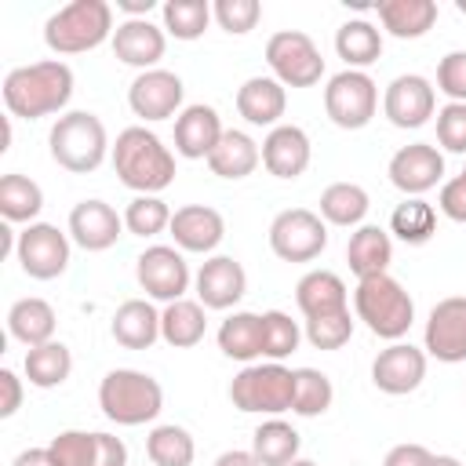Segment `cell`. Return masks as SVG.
<instances>
[{
  "label": "cell",
  "instance_id": "obj_53",
  "mask_svg": "<svg viewBox=\"0 0 466 466\" xmlns=\"http://www.w3.org/2000/svg\"><path fill=\"white\" fill-rule=\"evenodd\" d=\"M11 466H62V462L55 459L51 448H25V451H18L11 459Z\"/></svg>",
  "mask_w": 466,
  "mask_h": 466
},
{
  "label": "cell",
  "instance_id": "obj_55",
  "mask_svg": "<svg viewBox=\"0 0 466 466\" xmlns=\"http://www.w3.org/2000/svg\"><path fill=\"white\" fill-rule=\"evenodd\" d=\"M153 7V0H116V11H124V18H149Z\"/></svg>",
  "mask_w": 466,
  "mask_h": 466
},
{
  "label": "cell",
  "instance_id": "obj_46",
  "mask_svg": "<svg viewBox=\"0 0 466 466\" xmlns=\"http://www.w3.org/2000/svg\"><path fill=\"white\" fill-rule=\"evenodd\" d=\"M437 146L466 157V102H444L437 109Z\"/></svg>",
  "mask_w": 466,
  "mask_h": 466
},
{
  "label": "cell",
  "instance_id": "obj_54",
  "mask_svg": "<svg viewBox=\"0 0 466 466\" xmlns=\"http://www.w3.org/2000/svg\"><path fill=\"white\" fill-rule=\"evenodd\" d=\"M211 466H262L258 459H255V451H244V448H229V451H222Z\"/></svg>",
  "mask_w": 466,
  "mask_h": 466
},
{
  "label": "cell",
  "instance_id": "obj_2",
  "mask_svg": "<svg viewBox=\"0 0 466 466\" xmlns=\"http://www.w3.org/2000/svg\"><path fill=\"white\" fill-rule=\"evenodd\" d=\"M109 160L116 178L135 189V197H160L175 182V153L146 124L124 127L109 149Z\"/></svg>",
  "mask_w": 466,
  "mask_h": 466
},
{
  "label": "cell",
  "instance_id": "obj_27",
  "mask_svg": "<svg viewBox=\"0 0 466 466\" xmlns=\"http://www.w3.org/2000/svg\"><path fill=\"white\" fill-rule=\"evenodd\" d=\"M109 331L124 350H149L160 339V309L149 299H127L116 306Z\"/></svg>",
  "mask_w": 466,
  "mask_h": 466
},
{
  "label": "cell",
  "instance_id": "obj_13",
  "mask_svg": "<svg viewBox=\"0 0 466 466\" xmlns=\"http://www.w3.org/2000/svg\"><path fill=\"white\" fill-rule=\"evenodd\" d=\"M182 98H186V84L178 73L171 69H146L131 80L127 87V106L138 120L157 124V120H171L182 113Z\"/></svg>",
  "mask_w": 466,
  "mask_h": 466
},
{
  "label": "cell",
  "instance_id": "obj_47",
  "mask_svg": "<svg viewBox=\"0 0 466 466\" xmlns=\"http://www.w3.org/2000/svg\"><path fill=\"white\" fill-rule=\"evenodd\" d=\"M62 466H91L95 462V433L87 430H62L47 444Z\"/></svg>",
  "mask_w": 466,
  "mask_h": 466
},
{
  "label": "cell",
  "instance_id": "obj_9",
  "mask_svg": "<svg viewBox=\"0 0 466 466\" xmlns=\"http://www.w3.org/2000/svg\"><path fill=\"white\" fill-rule=\"evenodd\" d=\"M324 113L342 131H360L379 113V84L364 69H342L324 87Z\"/></svg>",
  "mask_w": 466,
  "mask_h": 466
},
{
  "label": "cell",
  "instance_id": "obj_43",
  "mask_svg": "<svg viewBox=\"0 0 466 466\" xmlns=\"http://www.w3.org/2000/svg\"><path fill=\"white\" fill-rule=\"evenodd\" d=\"M171 215H175V211H171L160 197H135V200H127V208H124V229H127L131 237L149 240V237L171 229Z\"/></svg>",
  "mask_w": 466,
  "mask_h": 466
},
{
  "label": "cell",
  "instance_id": "obj_25",
  "mask_svg": "<svg viewBox=\"0 0 466 466\" xmlns=\"http://www.w3.org/2000/svg\"><path fill=\"white\" fill-rule=\"evenodd\" d=\"M284 109H288V91L273 76H248L237 87V113L251 127H269L273 131L280 124Z\"/></svg>",
  "mask_w": 466,
  "mask_h": 466
},
{
  "label": "cell",
  "instance_id": "obj_18",
  "mask_svg": "<svg viewBox=\"0 0 466 466\" xmlns=\"http://www.w3.org/2000/svg\"><path fill=\"white\" fill-rule=\"evenodd\" d=\"M422 379H426V350H419L411 342H390L371 360V382H375V390H382L390 397H404V393L419 390Z\"/></svg>",
  "mask_w": 466,
  "mask_h": 466
},
{
  "label": "cell",
  "instance_id": "obj_11",
  "mask_svg": "<svg viewBox=\"0 0 466 466\" xmlns=\"http://www.w3.org/2000/svg\"><path fill=\"white\" fill-rule=\"evenodd\" d=\"M135 277H138V288L146 291V299H157L164 306L186 299V291L193 284L189 262L175 244H149L135 258Z\"/></svg>",
  "mask_w": 466,
  "mask_h": 466
},
{
  "label": "cell",
  "instance_id": "obj_41",
  "mask_svg": "<svg viewBox=\"0 0 466 466\" xmlns=\"http://www.w3.org/2000/svg\"><path fill=\"white\" fill-rule=\"evenodd\" d=\"M335 400V386L324 371L317 368H295V400H291V411L302 415V419H317L331 408Z\"/></svg>",
  "mask_w": 466,
  "mask_h": 466
},
{
  "label": "cell",
  "instance_id": "obj_24",
  "mask_svg": "<svg viewBox=\"0 0 466 466\" xmlns=\"http://www.w3.org/2000/svg\"><path fill=\"white\" fill-rule=\"evenodd\" d=\"M295 306L306 320L313 317H331V313H346L350 309V291L346 280L331 269H309L299 277L295 284Z\"/></svg>",
  "mask_w": 466,
  "mask_h": 466
},
{
  "label": "cell",
  "instance_id": "obj_8",
  "mask_svg": "<svg viewBox=\"0 0 466 466\" xmlns=\"http://www.w3.org/2000/svg\"><path fill=\"white\" fill-rule=\"evenodd\" d=\"M266 66L284 87H313L324 76V55L302 29H280L266 40Z\"/></svg>",
  "mask_w": 466,
  "mask_h": 466
},
{
  "label": "cell",
  "instance_id": "obj_15",
  "mask_svg": "<svg viewBox=\"0 0 466 466\" xmlns=\"http://www.w3.org/2000/svg\"><path fill=\"white\" fill-rule=\"evenodd\" d=\"M422 350L426 357L441 364H462L466 360V295H448L441 299L422 331Z\"/></svg>",
  "mask_w": 466,
  "mask_h": 466
},
{
  "label": "cell",
  "instance_id": "obj_17",
  "mask_svg": "<svg viewBox=\"0 0 466 466\" xmlns=\"http://www.w3.org/2000/svg\"><path fill=\"white\" fill-rule=\"evenodd\" d=\"M193 291L204 309H233L248 295V273L233 255H211L193 273Z\"/></svg>",
  "mask_w": 466,
  "mask_h": 466
},
{
  "label": "cell",
  "instance_id": "obj_51",
  "mask_svg": "<svg viewBox=\"0 0 466 466\" xmlns=\"http://www.w3.org/2000/svg\"><path fill=\"white\" fill-rule=\"evenodd\" d=\"M433 451L426 444H393L382 459V466H430Z\"/></svg>",
  "mask_w": 466,
  "mask_h": 466
},
{
  "label": "cell",
  "instance_id": "obj_33",
  "mask_svg": "<svg viewBox=\"0 0 466 466\" xmlns=\"http://www.w3.org/2000/svg\"><path fill=\"white\" fill-rule=\"evenodd\" d=\"M208 331V309L197 299H178L160 309V339L171 350H189Z\"/></svg>",
  "mask_w": 466,
  "mask_h": 466
},
{
  "label": "cell",
  "instance_id": "obj_30",
  "mask_svg": "<svg viewBox=\"0 0 466 466\" xmlns=\"http://www.w3.org/2000/svg\"><path fill=\"white\" fill-rule=\"evenodd\" d=\"M379 25L397 36V40H419L433 29L437 22V4L433 0H379L375 4Z\"/></svg>",
  "mask_w": 466,
  "mask_h": 466
},
{
  "label": "cell",
  "instance_id": "obj_26",
  "mask_svg": "<svg viewBox=\"0 0 466 466\" xmlns=\"http://www.w3.org/2000/svg\"><path fill=\"white\" fill-rule=\"evenodd\" d=\"M346 262H350V273L357 280L386 273L390 262H393V237H390V229L371 226V222L357 226L350 233V244H346Z\"/></svg>",
  "mask_w": 466,
  "mask_h": 466
},
{
  "label": "cell",
  "instance_id": "obj_7",
  "mask_svg": "<svg viewBox=\"0 0 466 466\" xmlns=\"http://www.w3.org/2000/svg\"><path fill=\"white\" fill-rule=\"evenodd\" d=\"M229 400L244 415H284L295 400V368H284L280 360L244 364L229 382Z\"/></svg>",
  "mask_w": 466,
  "mask_h": 466
},
{
  "label": "cell",
  "instance_id": "obj_16",
  "mask_svg": "<svg viewBox=\"0 0 466 466\" xmlns=\"http://www.w3.org/2000/svg\"><path fill=\"white\" fill-rule=\"evenodd\" d=\"M390 182L404 193V197H422L430 193L437 182H444V153L433 142H411L400 146L390 164H386Z\"/></svg>",
  "mask_w": 466,
  "mask_h": 466
},
{
  "label": "cell",
  "instance_id": "obj_14",
  "mask_svg": "<svg viewBox=\"0 0 466 466\" xmlns=\"http://www.w3.org/2000/svg\"><path fill=\"white\" fill-rule=\"evenodd\" d=\"M382 113L393 127L415 131V127L430 124V116H437V87L419 73H400L386 84Z\"/></svg>",
  "mask_w": 466,
  "mask_h": 466
},
{
  "label": "cell",
  "instance_id": "obj_42",
  "mask_svg": "<svg viewBox=\"0 0 466 466\" xmlns=\"http://www.w3.org/2000/svg\"><path fill=\"white\" fill-rule=\"evenodd\" d=\"M302 328L299 320H291L284 309H266L262 313V357L266 360H288L299 342H302Z\"/></svg>",
  "mask_w": 466,
  "mask_h": 466
},
{
  "label": "cell",
  "instance_id": "obj_49",
  "mask_svg": "<svg viewBox=\"0 0 466 466\" xmlns=\"http://www.w3.org/2000/svg\"><path fill=\"white\" fill-rule=\"evenodd\" d=\"M441 211L451 222H466V175H455L448 182H441V197H437Z\"/></svg>",
  "mask_w": 466,
  "mask_h": 466
},
{
  "label": "cell",
  "instance_id": "obj_39",
  "mask_svg": "<svg viewBox=\"0 0 466 466\" xmlns=\"http://www.w3.org/2000/svg\"><path fill=\"white\" fill-rule=\"evenodd\" d=\"M433 233H437V211H433V204H426L422 197H404V200L393 208V215H390V237H397L400 244L419 248V244H426Z\"/></svg>",
  "mask_w": 466,
  "mask_h": 466
},
{
  "label": "cell",
  "instance_id": "obj_37",
  "mask_svg": "<svg viewBox=\"0 0 466 466\" xmlns=\"http://www.w3.org/2000/svg\"><path fill=\"white\" fill-rule=\"evenodd\" d=\"M22 368H25L29 386H36V390H55V386H62V382L69 379V371H73V353H69L66 342L51 339V342H44V346L25 350Z\"/></svg>",
  "mask_w": 466,
  "mask_h": 466
},
{
  "label": "cell",
  "instance_id": "obj_5",
  "mask_svg": "<svg viewBox=\"0 0 466 466\" xmlns=\"http://www.w3.org/2000/svg\"><path fill=\"white\" fill-rule=\"evenodd\" d=\"M98 408L116 426H146L164 411V386L138 368H113L98 382Z\"/></svg>",
  "mask_w": 466,
  "mask_h": 466
},
{
  "label": "cell",
  "instance_id": "obj_44",
  "mask_svg": "<svg viewBox=\"0 0 466 466\" xmlns=\"http://www.w3.org/2000/svg\"><path fill=\"white\" fill-rule=\"evenodd\" d=\"M353 324H357V317L346 309V313H331V317H313V320H306V324H302V335H306V342H309L313 350L331 353V350H342V346L350 342Z\"/></svg>",
  "mask_w": 466,
  "mask_h": 466
},
{
  "label": "cell",
  "instance_id": "obj_59",
  "mask_svg": "<svg viewBox=\"0 0 466 466\" xmlns=\"http://www.w3.org/2000/svg\"><path fill=\"white\" fill-rule=\"evenodd\" d=\"M462 175H466V167H462Z\"/></svg>",
  "mask_w": 466,
  "mask_h": 466
},
{
  "label": "cell",
  "instance_id": "obj_50",
  "mask_svg": "<svg viewBox=\"0 0 466 466\" xmlns=\"http://www.w3.org/2000/svg\"><path fill=\"white\" fill-rule=\"evenodd\" d=\"M91 466H127V444L113 433H95V462Z\"/></svg>",
  "mask_w": 466,
  "mask_h": 466
},
{
  "label": "cell",
  "instance_id": "obj_6",
  "mask_svg": "<svg viewBox=\"0 0 466 466\" xmlns=\"http://www.w3.org/2000/svg\"><path fill=\"white\" fill-rule=\"evenodd\" d=\"M113 7L106 0H73L44 22V44L55 55H84L113 40Z\"/></svg>",
  "mask_w": 466,
  "mask_h": 466
},
{
  "label": "cell",
  "instance_id": "obj_4",
  "mask_svg": "<svg viewBox=\"0 0 466 466\" xmlns=\"http://www.w3.org/2000/svg\"><path fill=\"white\" fill-rule=\"evenodd\" d=\"M353 317L386 342H400L408 335V328L415 324V302L404 291V284L390 273L379 277H364L357 280L353 291Z\"/></svg>",
  "mask_w": 466,
  "mask_h": 466
},
{
  "label": "cell",
  "instance_id": "obj_31",
  "mask_svg": "<svg viewBox=\"0 0 466 466\" xmlns=\"http://www.w3.org/2000/svg\"><path fill=\"white\" fill-rule=\"evenodd\" d=\"M335 55L346 62V69H368L382 58V29L368 18H350L335 29Z\"/></svg>",
  "mask_w": 466,
  "mask_h": 466
},
{
  "label": "cell",
  "instance_id": "obj_35",
  "mask_svg": "<svg viewBox=\"0 0 466 466\" xmlns=\"http://www.w3.org/2000/svg\"><path fill=\"white\" fill-rule=\"evenodd\" d=\"M368 208H371V197H368L364 186H357V182H331L320 193V211L317 215L328 226H350V229H357V226H364Z\"/></svg>",
  "mask_w": 466,
  "mask_h": 466
},
{
  "label": "cell",
  "instance_id": "obj_32",
  "mask_svg": "<svg viewBox=\"0 0 466 466\" xmlns=\"http://www.w3.org/2000/svg\"><path fill=\"white\" fill-rule=\"evenodd\" d=\"M218 350L229 357V360H240V364H255L262 357V313H248V309H237L229 313L222 324H218Z\"/></svg>",
  "mask_w": 466,
  "mask_h": 466
},
{
  "label": "cell",
  "instance_id": "obj_40",
  "mask_svg": "<svg viewBox=\"0 0 466 466\" xmlns=\"http://www.w3.org/2000/svg\"><path fill=\"white\" fill-rule=\"evenodd\" d=\"M211 18L215 15L208 0H164L160 4V25L175 40H200Z\"/></svg>",
  "mask_w": 466,
  "mask_h": 466
},
{
  "label": "cell",
  "instance_id": "obj_58",
  "mask_svg": "<svg viewBox=\"0 0 466 466\" xmlns=\"http://www.w3.org/2000/svg\"><path fill=\"white\" fill-rule=\"evenodd\" d=\"M455 7H459V15H466V0H455Z\"/></svg>",
  "mask_w": 466,
  "mask_h": 466
},
{
  "label": "cell",
  "instance_id": "obj_1",
  "mask_svg": "<svg viewBox=\"0 0 466 466\" xmlns=\"http://www.w3.org/2000/svg\"><path fill=\"white\" fill-rule=\"evenodd\" d=\"M73 69L62 58H44V62H29V66H15L4 76V106L7 116H22V120H40V116H62L69 98H73Z\"/></svg>",
  "mask_w": 466,
  "mask_h": 466
},
{
  "label": "cell",
  "instance_id": "obj_20",
  "mask_svg": "<svg viewBox=\"0 0 466 466\" xmlns=\"http://www.w3.org/2000/svg\"><path fill=\"white\" fill-rule=\"evenodd\" d=\"M109 44L124 66H135L138 73H146V69H157V62L164 58L167 33H164V25H157L149 18H124V22H116V33Z\"/></svg>",
  "mask_w": 466,
  "mask_h": 466
},
{
  "label": "cell",
  "instance_id": "obj_23",
  "mask_svg": "<svg viewBox=\"0 0 466 466\" xmlns=\"http://www.w3.org/2000/svg\"><path fill=\"white\" fill-rule=\"evenodd\" d=\"M222 116L208 102H193L175 116V153L186 160H208L222 138Z\"/></svg>",
  "mask_w": 466,
  "mask_h": 466
},
{
  "label": "cell",
  "instance_id": "obj_29",
  "mask_svg": "<svg viewBox=\"0 0 466 466\" xmlns=\"http://www.w3.org/2000/svg\"><path fill=\"white\" fill-rule=\"evenodd\" d=\"M55 328H58V317H55V306L47 299L29 295V299L11 302V309H7V335L15 342L29 346V350L51 342L55 339Z\"/></svg>",
  "mask_w": 466,
  "mask_h": 466
},
{
  "label": "cell",
  "instance_id": "obj_36",
  "mask_svg": "<svg viewBox=\"0 0 466 466\" xmlns=\"http://www.w3.org/2000/svg\"><path fill=\"white\" fill-rule=\"evenodd\" d=\"M251 451L262 466H288L299 459L302 451V437L291 422H284L280 415L277 419H266L255 433H251Z\"/></svg>",
  "mask_w": 466,
  "mask_h": 466
},
{
  "label": "cell",
  "instance_id": "obj_21",
  "mask_svg": "<svg viewBox=\"0 0 466 466\" xmlns=\"http://www.w3.org/2000/svg\"><path fill=\"white\" fill-rule=\"evenodd\" d=\"M171 240L178 251L189 255H211L226 237V218L211 204H186L171 215Z\"/></svg>",
  "mask_w": 466,
  "mask_h": 466
},
{
  "label": "cell",
  "instance_id": "obj_34",
  "mask_svg": "<svg viewBox=\"0 0 466 466\" xmlns=\"http://www.w3.org/2000/svg\"><path fill=\"white\" fill-rule=\"evenodd\" d=\"M40 211H44V189H40V182H33L29 175L7 171L0 178V218L11 222V226L15 222L33 226Z\"/></svg>",
  "mask_w": 466,
  "mask_h": 466
},
{
  "label": "cell",
  "instance_id": "obj_52",
  "mask_svg": "<svg viewBox=\"0 0 466 466\" xmlns=\"http://www.w3.org/2000/svg\"><path fill=\"white\" fill-rule=\"evenodd\" d=\"M0 419H11L22 408V379L11 368H0Z\"/></svg>",
  "mask_w": 466,
  "mask_h": 466
},
{
  "label": "cell",
  "instance_id": "obj_48",
  "mask_svg": "<svg viewBox=\"0 0 466 466\" xmlns=\"http://www.w3.org/2000/svg\"><path fill=\"white\" fill-rule=\"evenodd\" d=\"M437 91L448 102H466V51H448L437 62Z\"/></svg>",
  "mask_w": 466,
  "mask_h": 466
},
{
  "label": "cell",
  "instance_id": "obj_3",
  "mask_svg": "<svg viewBox=\"0 0 466 466\" xmlns=\"http://www.w3.org/2000/svg\"><path fill=\"white\" fill-rule=\"evenodd\" d=\"M109 131L102 124V116L87 113V109H69L62 113L51 131H47V153L51 160L69 171V175H91L102 167V160L109 157Z\"/></svg>",
  "mask_w": 466,
  "mask_h": 466
},
{
  "label": "cell",
  "instance_id": "obj_45",
  "mask_svg": "<svg viewBox=\"0 0 466 466\" xmlns=\"http://www.w3.org/2000/svg\"><path fill=\"white\" fill-rule=\"evenodd\" d=\"M211 15L218 22V29H226L229 36H244L258 25L262 18V4L258 0H215Z\"/></svg>",
  "mask_w": 466,
  "mask_h": 466
},
{
  "label": "cell",
  "instance_id": "obj_28",
  "mask_svg": "<svg viewBox=\"0 0 466 466\" xmlns=\"http://www.w3.org/2000/svg\"><path fill=\"white\" fill-rule=\"evenodd\" d=\"M258 164H262V146H258L248 131H237V127H226L222 138H218V146H215L211 157H208L211 175L229 178V182L248 178Z\"/></svg>",
  "mask_w": 466,
  "mask_h": 466
},
{
  "label": "cell",
  "instance_id": "obj_57",
  "mask_svg": "<svg viewBox=\"0 0 466 466\" xmlns=\"http://www.w3.org/2000/svg\"><path fill=\"white\" fill-rule=\"evenodd\" d=\"M288 466H317V462H313V459H302V455H299V459H295V462H288Z\"/></svg>",
  "mask_w": 466,
  "mask_h": 466
},
{
  "label": "cell",
  "instance_id": "obj_22",
  "mask_svg": "<svg viewBox=\"0 0 466 466\" xmlns=\"http://www.w3.org/2000/svg\"><path fill=\"white\" fill-rule=\"evenodd\" d=\"M313 160V146H309V135L299 127V124H277L273 131H266L262 138V167L273 175V178H299Z\"/></svg>",
  "mask_w": 466,
  "mask_h": 466
},
{
  "label": "cell",
  "instance_id": "obj_38",
  "mask_svg": "<svg viewBox=\"0 0 466 466\" xmlns=\"http://www.w3.org/2000/svg\"><path fill=\"white\" fill-rule=\"evenodd\" d=\"M146 455L153 466H193L197 444H193V433L186 426L160 422L146 433Z\"/></svg>",
  "mask_w": 466,
  "mask_h": 466
},
{
  "label": "cell",
  "instance_id": "obj_10",
  "mask_svg": "<svg viewBox=\"0 0 466 466\" xmlns=\"http://www.w3.org/2000/svg\"><path fill=\"white\" fill-rule=\"evenodd\" d=\"M328 248V222L309 208H284L269 222V251L280 262H313Z\"/></svg>",
  "mask_w": 466,
  "mask_h": 466
},
{
  "label": "cell",
  "instance_id": "obj_19",
  "mask_svg": "<svg viewBox=\"0 0 466 466\" xmlns=\"http://www.w3.org/2000/svg\"><path fill=\"white\" fill-rule=\"evenodd\" d=\"M66 233H69V240H73L76 248H84V251H109V248L120 240V233H124V215H116L113 204L91 197V200L73 204V211H69V229H66Z\"/></svg>",
  "mask_w": 466,
  "mask_h": 466
},
{
  "label": "cell",
  "instance_id": "obj_12",
  "mask_svg": "<svg viewBox=\"0 0 466 466\" xmlns=\"http://www.w3.org/2000/svg\"><path fill=\"white\" fill-rule=\"evenodd\" d=\"M69 251H73V240L69 233H62L58 226L51 222H33L18 233V248H15V258L22 266L25 277L33 280H55L69 269Z\"/></svg>",
  "mask_w": 466,
  "mask_h": 466
},
{
  "label": "cell",
  "instance_id": "obj_56",
  "mask_svg": "<svg viewBox=\"0 0 466 466\" xmlns=\"http://www.w3.org/2000/svg\"><path fill=\"white\" fill-rule=\"evenodd\" d=\"M430 466H462V462H459L455 455H433V462H430Z\"/></svg>",
  "mask_w": 466,
  "mask_h": 466
}]
</instances>
